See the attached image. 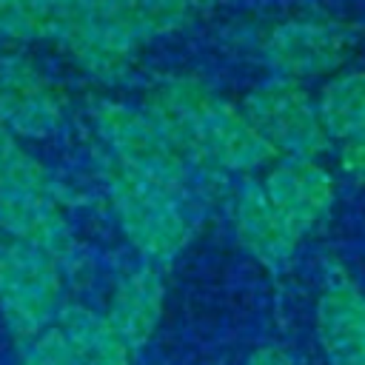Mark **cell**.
Listing matches in <instances>:
<instances>
[{
  "label": "cell",
  "mask_w": 365,
  "mask_h": 365,
  "mask_svg": "<svg viewBox=\"0 0 365 365\" xmlns=\"http://www.w3.org/2000/svg\"><path fill=\"white\" fill-rule=\"evenodd\" d=\"M143 108L163 125L185 160L214 182L228 174L251 177L274 160V151L245 120L242 108L194 74L160 77Z\"/></svg>",
  "instance_id": "1"
},
{
  "label": "cell",
  "mask_w": 365,
  "mask_h": 365,
  "mask_svg": "<svg viewBox=\"0 0 365 365\" xmlns=\"http://www.w3.org/2000/svg\"><path fill=\"white\" fill-rule=\"evenodd\" d=\"M94 168L111 217L125 242L140 254V259L154 268L174 262L191 242L202 208H197L177 191L114 163L97 148Z\"/></svg>",
  "instance_id": "2"
},
{
  "label": "cell",
  "mask_w": 365,
  "mask_h": 365,
  "mask_svg": "<svg viewBox=\"0 0 365 365\" xmlns=\"http://www.w3.org/2000/svg\"><path fill=\"white\" fill-rule=\"evenodd\" d=\"M88 120L94 128L97 151L177 191L197 208H202V202L222 188V182L208 180L185 160V154L171 143L163 125L143 106H131L123 100H94L88 108Z\"/></svg>",
  "instance_id": "3"
},
{
  "label": "cell",
  "mask_w": 365,
  "mask_h": 365,
  "mask_svg": "<svg viewBox=\"0 0 365 365\" xmlns=\"http://www.w3.org/2000/svg\"><path fill=\"white\" fill-rule=\"evenodd\" d=\"M63 274L48 254L0 237V317L17 342L29 345L54 325L66 305Z\"/></svg>",
  "instance_id": "4"
},
{
  "label": "cell",
  "mask_w": 365,
  "mask_h": 365,
  "mask_svg": "<svg viewBox=\"0 0 365 365\" xmlns=\"http://www.w3.org/2000/svg\"><path fill=\"white\" fill-rule=\"evenodd\" d=\"M240 108L274 157H319L331 148L305 83L271 74L245 91Z\"/></svg>",
  "instance_id": "5"
},
{
  "label": "cell",
  "mask_w": 365,
  "mask_h": 365,
  "mask_svg": "<svg viewBox=\"0 0 365 365\" xmlns=\"http://www.w3.org/2000/svg\"><path fill=\"white\" fill-rule=\"evenodd\" d=\"M354 43L356 31L339 20L291 17L271 26L259 37L257 57L274 77L308 83L336 74L348 60Z\"/></svg>",
  "instance_id": "6"
},
{
  "label": "cell",
  "mask_w": 365,
  "mask_h": 365,
  "mask_svg": "<svg viewBox=\"0 0 365 365\" xmlns=\"http://www.w3.org/2000/svg\"><path fill=\"white\" fill-rule=\"evenodd\" d=\"M71 188H0V237L48 254L63 271L83 262L80 240L66 217Z\"/></svg>",
  "instance_id": "7"
},
{
  "label": "cell",
  "mask_w": 365,
  "mask_h": 365,
  "mask_svg": "<svg viewBox=\"0 0 365 365\" xmlns=\"http://www.w3.org/2000/svg\"><path fill=\"white\" fill-rule=\"evenodd\" d=\"M51 43H57L80 71L106 86L128 80L140 51V43L125 31L106 0L74 9Z\"/></svg>",
  "instance_id": "8"
},
{
  "label": "cell",
  "mask_w": 365,
  "mask_h": 365,
  "mask_svg": "<svg viewBox=\"0 0 365 365\" xmlns=\"http://www.w3.org/2000/svg\"><path fill=\"white\" fill-rule=\"evenodd\" d=\"M0 117L17 140H46L63 125V91L23 51L0 54Z\"/></svg>",
  "instance_id": "9"
},
{
  "label": "cell",
  "mask_w": 365,
  "mask_h": 365,
  "mask_svg": "<svg viewBox=\"0 0 365 365\" xmlns=\"http://www.w3.org/2000/svg\"><path fill=\"white\" fill-rule=\"evenodd\" d=\"M259 182L299 240L334 208V177L317 157H274Z\"/></svg>",
  "instance_id": "10"
},
{
  "label": "cell",
  "mask_w": 365,
  "mask_h": 365,
  "mask_svg": "<svg viewBox=\"0 0 365 365\" xmlns=\"http://www.w3.org/2000/svg\"><path fill=\"white\" fill-rule=\"evenodd\" d=\"M228 217L237 242L268 271H285L299 248V237L282 220V214L268 200L259 180L245 177L228 202Z\"/></svg>",
  "instance_id": "11"
},
{
  "label": "cell",
  "mask_w": 365,
  "mask_h": 365,
  "mask_svg": "<svg viewBox=\"0 0 365 365\" xmlns=\"http://www.w3.org/2000/svg\"><path fill=\"white\" fill-rule=\"evenodd\" d=\"M317 339L328 365H365V294L339 268L317 299Z\"/></svg>",
  "instance_id": "12"
},
{
  "label": "cell",
  "mask_w": 365,
  "mask_h": 365,
  "mask_svg": "<svg viewBox=\"0 0 365 365\" xmlns=\"http://www.w3.org/2000/svg\"><path fill=\"white\" fill-rule=\"evenodd\" d=\"M163 305H165V285L160 268L140 262L120 274L103 314L114 325V331L131 345V351H140L157 334V325L163 319Z\"/></svg>",
  "instance_id": "13"
},
{
  "label": "cell",
  "mask_w": 365,
  "mask_h": 365,
  "mask_svg": "<svg viewBox=\"0 0 365 365\" xmlns=\"http://www.w3.org/2000/svg\"><path fill=\"white\" fill-rule=\"evenodd\" d=\"M54 331L60 334L74 365H131V345L114 331L106 314L66 302L54 319Z\"/></svg>",
  "instance_id": "14"
},
{
  "label": "cell",
  "mask_w": 365,
  "mask_h": 365,
  "mask_svg": "<svg viewBox=\"0 0 365 365\" xmlns=\"http://www.w3.org/2000/svg\"><path fill=\"white\" fill-rule=\"evenodd\" d=\"M317 111L331 143H342L365 125V71L348 68L325 80L317 94Z\"/></svg>",
  "instance_id": "15"
},
{
  "label": "cell",
  "mask_w": 365,
  "mask_h": 365,
  "mask_svg": "<svg viewBox=\"0 0 365 365\" xmlns=\"http://www.w3.org/2000/svg\"><path fill=\"white\" fill-rule=\"evenodd\" d=\"M80 0H0V40L40 43L54 40L63 20L80 9Z\"/></svg>",
  "instance_id": "16"
},
{
  "label": "cell",
  "mask_w": 365,
  "mask_h": 365,
  "mask_svg": "<svg viewBox=\"0 0 365 365\" xmlns=\"http://www.w3.org/2000/svg\"><path fill=\"white\" fill-rule=\"evenodd\" d=\"M106 3L140 46L180 31L191 17V0H106Z\"/></svg>",
  "instance_id": "17"
},
{
  "label": "cell",
  "mask_w": 365,
  "mask_h": 365,
  "mask_svg": "<svg viewBox=\"0 0 365 365\" xmlns=\"http://www.w3.org/2000/svg\"><path fill=\"white\" fill-rule=\"evenodd\" d=\"M339 145V165L348 177L354 180H365V125L359 131H354L351 137H345Z\"/></svg>",
  "instance_id": "18"
},
{
  "label": "cell",
  "mask_w": 365,
  "mask_h": 365,
  "mask_svg": "<svg viewBox=\"0 0 365 365\" xmlns=\"http://www.w3.org/2000/svg\"><path fill=\"white\" fill-rule=\"evenodd\" d=\"M245 365H297L294 356L279 348V345H259L254 348V354L245 359Z\"/></svg>",
  "instance_id": "19"
},
{
  "label": "cell",
  "mask_w": 365,
  "mask_h": 365,
  "mask_svg": "<svg viewBox=\"0 0 365 365\" xmlns=\"http://www.w3.org/2000/svg\"><path fill=\"white\" fill-rule=\"evenodd\" d=\"M3 134H9V131H6V125H3V117H0V137H3Z\"/></svg>",
  "instance_id": "20"
}]
</instances>
